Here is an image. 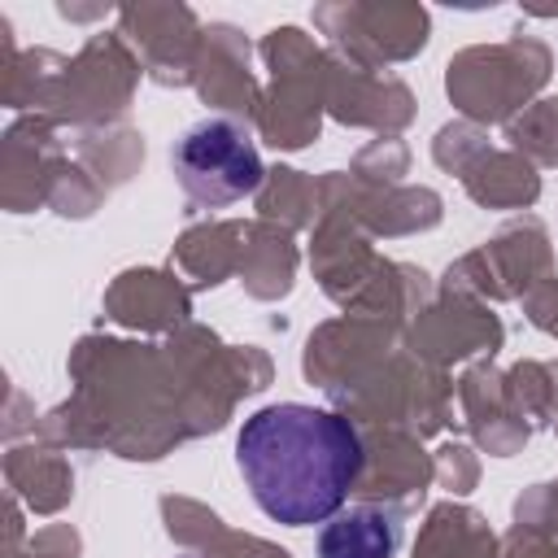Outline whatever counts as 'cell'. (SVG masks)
Masks as SVG:
<instances>
[{
  "label": "cell",
  "mask_w": 558,
  "mask_h": 558,
  "mask_svg": "<svg viewBox=\"0 0 558 558\" xmlns=\"http://www.w3.org/2000/svg\"><path fill=\"white\" fill-rule=\"evenodd\" d=\"M235 462L253 501L275 523L310 527L344 506L362 475V440L349 418L323 405L279 401L244 418Z\"/></svg>",
  "instance_id": "1"
},
{
  "label": "cell",
  "mask_w": 558,
  "mask_h": 558,
  "mask_svg": "<svg viewBox=\"0 0 558 558\" xmlns=\"http://www.w3.org/2000/svg\"><path fill=\"white\" fill-rule=\"evenodd\" d=\"M170 166L179 174V187L196 201V205H231L244 201L262 187V153L248 135V126L231 122V118H201L192 122L174 148H170Z\"/></svg>",
  "instance_id": "2"
},
{
  "label": "cell",
  "mask_w": 558,
  "mask_h": 558,
  "mask_svg": "<svg viewBox=\"0 0 558 558\" xmlns=\"http://www.w3.org/2000/svg\"><path fill=\"white\" fill-rule=\"evenodd\" d=\"M401 541V514L392 506H349L318 532V558H392Z\"/></svg>",
  "instance_id": "3"
},
{
  "label": "cell",
  "mask_w": 558,
  "mask_h": 558,
  "mask_svg": "<svg viewBox=\"0 0 558 558\" xmlns=\"http://www.w3.org/2000/svg\"><path fill=\"white\" fill-rule=\"evenodd\" d=\"M179 558H192V554H179Z\"/></svg>",
  "instance_id": "4"
}]
</instances>
